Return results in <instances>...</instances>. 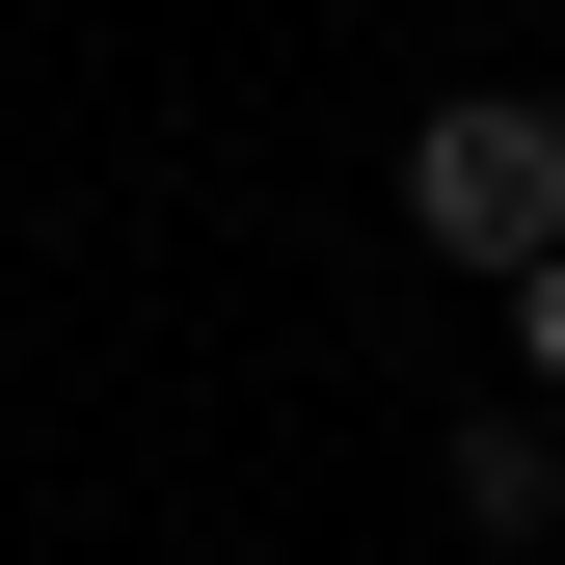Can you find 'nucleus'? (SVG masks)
<instances>
[{"mask_svg": "<svg viewBox=\"0 0 565 565\" xmlns=\"http://www.w3.org/2000/svg\"><path fill=\"white\" fill-rule=\"evenodd\" d=\"M404 243H458V269H565V108H431L404 135Z\"/></svg>", "mask_w": 565, "mask_h": 565, "instance_id": "1", "label": "nucleus"}, {"mask_svg": "<svg viewBox=\"0 0 565 565\" xmlns=\"http://www.w3.org/2000/svg\"><path fill=\"white\" fill-rule=\"evenodd\" d=\"M431 484H458V539H539V512H565V458H539V404H484V431H458Z\"/></svg>", "mask_w": 565, "mask_h": 565, "instance_id": "2", "label": "nucleus"}]
</instances>
